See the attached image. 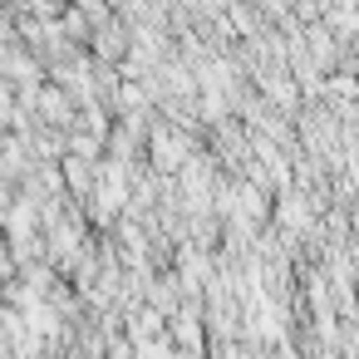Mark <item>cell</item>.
<instances>
[{
  "label": "cell",
  "instance_id": "6da1fadb",
  "mask_svg": "<svg viewBox=\"0 0 359 359\" xmlns=\"http://www.w3.org/2000/svg\"><path fill=\"white\" fill-rule=\"evenodd\" d=\"M148 163L158 172H182L192 163V138L177 123H153V133H148Z\"/></svg>",
  "mask_w": 359,
  "mask_h": 359
},
{
  "label": "cell",
  "instance_id": "7a4b0ae2",
  "mask_svg": "<svg viewBox=\"0 0 359 359\" xmlns=\"http://www.w3.org/2000/svg\"><path fill=\"white\" fill-rule=\"evenodd\" d=\"M276 222H280L285 231H305V226H310V207H305V197L285 192V197L276 202Z\"/></svg>",
  "mask_w": 359,
  "mask_h": 359
},
{
  "label": "cell",
  "instance_id": "3957f363",
  "mask_svg": "<svg viewBox=\"0 0 359 359\" xmlns=\"http://www.w3.org/2000/svg\"><path fill=\"white\" fill-rule=\"evenodd\" d=\"M94 45H99V60H123V55H128V45H123V30H109V25H99Z\"/></svg>",
  "mask_w": 359,
  "mask_h": 359
}]
</instances>
